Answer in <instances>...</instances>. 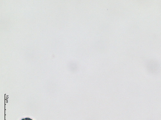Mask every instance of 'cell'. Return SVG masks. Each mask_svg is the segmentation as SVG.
<instances>
[{
	"mask_svg": "<svg viewBox=\"0 0 161 120\" xmlns=\"http://www.w3.org/2000/svg\"><path fill=\"white\" fill-rule=\"evenodd\" d=\"M21 120H33L32 119L29 118H24L22 119Z\"/></svg>",
	"mask_w": 161,
	"mask_h": 120,
	"instance_id": "6da1fadb",
	"label": "cell"
}]
</instances>
